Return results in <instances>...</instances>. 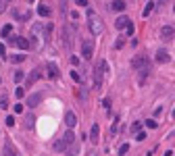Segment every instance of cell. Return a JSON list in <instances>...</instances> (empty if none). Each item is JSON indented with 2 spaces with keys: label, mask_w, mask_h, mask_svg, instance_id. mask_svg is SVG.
Wrapping results in <instances>:
<instances>
[{
  "label": "cell",
  "mask_w": 175,
  "mask_h": 156,
  "mask_svg": "<svg viewBox=\"0 0 175 156\" xmlns=\"http://www.w3.org/2000/svg\"><path fill=\"white\" fill-rule=\"evenodd\" d=\"M71 79H73V81H77V83H82V75H79L77 71H71Z\"/></svg>",
  "instance_id": "cell-25"
},
{
  "label": "cell",
  "mask_w": 175,
  "mask_h": 156,
  "mask_svg": "<svg viewBox=\"0 0 175 156\" xmlns=\"http://www.w3.org/2000/svg\"><path fill=\"white\" fill-rule=\"evenodd\" d=\"M23 77H25V73H23V71H19V69L15 71V75H13V79H15V83H21V81H23Z\"/></svg>",
  "instance_id": "cell-19"
},
{
  "label": "cell",
  "mask_w": 175,
  "mask_h": 156,
  "mask_svg": "<svg viewBox=\"0 0 175 156\" xmlns=\"http://www.w3.org/2000/svg\"><path fill=\"white\" fill-rule=\"evenodd\" d=\"M23 94H25L23 87H17V90H15V96H17V100H19V98H23Z\"/></svg>",
  "instance_id": "cell-29"
},
{
  "label": "cell",
  "mask_w": 175,
  "mask_h": 156,
  "mask_svg": "<svg viewBox=\"0 0 175 156\" xmlns=\"http://www.w3.org/2000/svg\"><path fill=\"white\" fill-rule=\"evenodd\" d=\"M77 150H79V146L73 142V144L69 146V152H67V156H77Z\"/></svg>",
  "instance_id": "cell-22"
},
{
  "label": "cell",
  "mask_w": 175,
  "mask_h": 156,
  "mask_svg": "<svg viewBox=\"0 0 175 156\" xmlns=\"http://www.w3.org/2000/svg\"><path fill=\"white\" fill-rule=\"evenodd\" d=\"M169 60V52L167 50H159L156 52V62H167Z\"/></svg>",
  "instance_id": "cell-15"
},
{
  "label": "cell",
  "mask_w": 175,
  "mask_h": 156,
  "mask_svg": "<svg viewBox=\"0 0 175 156\" xmlns=\"http://www.w3.org/2000/svg\"><path fill=\"white\" fill-rule=\"evenodd\" d=\"M140 129H142V123H133V125H131V131L133 133H138Z\"/></svg>",
  "instance_id": "cell-32"
},
{
  "label": "cell",
  "mask_w": 175,
  "mask_h": 156,
  "mask_svg": "<svg viewBox=\"0 0 175 156\" xmlns=\"http://www.w3.org/2000/svg\"><path fill=\"white\" fill-rule=\"evenodd\" d=\"M46 71H48V77H50V79H57V77H58V69H57V65H54V62H48V65H46Z\"/></svg>",
  "instance_id": "cell-13"
},
{
  "label": "cell",
  "mask_w": 175,
  "mask_h": 156,
  "mask_svg": "<svg viewBox=\"0 0 175 156\" xmlns=\"http://www.w3.org/2000/svg\"><path fill=\"white\" fill-rule=\"evenodd\" d=\"M106 71V62L104 60H100L96 67H94V90H100V85H102V73Z\"/></svg>",
  "instance_id": "cell-3"
},
{
  "label": "cell",
  "mask_w": 175,
  "mask_h": 156,
  "mask_svg": "<svg viewBox=\"0 0 175 156\" xmlns=\"http://www.w3.org/2000/svg\"><path fill=\"white\" fill-rule=\"evenodd\" d=\"M65 123H67V127H75L77 125V117H75V112L73 110H67V115H65Z\"/></svg>",
  "instance_id": "cell-9"
},
{
  "label": "cell",
  "mask_w": 175,
  "mask_h": 156,
  "mask_svg": "<svg viewBox=\"0 0 175 156\" xmlns=\"http://www.w3.org/2000/svg\"><path fill=\"white\" fill-rule=\"evenodd\" d=\"M77 6H88V0H77Z\"/></svg>",
  "instance_id": "cell-38"
},
{
  "label": "cell",
  "mask_w": 175,
  "mask_h": 156,
  "mask_svg": "<svg viewBox=\"0 0 175 156\" xmlns=\"http://www.w3.org/2000/svg\"><path fill=\"white\" fill-rule=\"evenodd\" d=\"M9 44H11V46H19L21 50H27V48H29V40H25V37H19V36L11 37V40H9Z\"/></svg>",
  "instance_id": "cell-6"
},
{
  "label": "cell",
  "mask_w": 175,
  "mask_h": 156,
  "mask_svg": "<svg viewBox=\"0 0 175 156\" xmlns=\"http://www.w3.org/2000/svg\"><path fill=\"white\" fill-rule=\"evenodd\" d=\"M63 42H65V46H71L73 42H71V31L67 29V25H65V29H63Z\"/></svg>",
  "instance_id": "cell-16"
},
{
  "label": "cell",
  "mask_w": 175,
  "mask_h": 156,
  "mask_svg": "<svg viewBox=\"0 0 175 156\" xmlns=\"http://www.w3.org/2000/svg\"><path fill=\"white\" fill-rule=\"evenodd\" d=\"M102 106H104L106 110H108V108H111V100H108V98H104V100H102Z\"/></svg>",
  "instance_id": "cell-35"
},
{
  "label": "cell",
  "mask_w": 175,
  "mask_h": 156,
  "mask_svg": "<svg viewBox=\"0 0 175 156\" xmlns=\"http://www.w3.org/2000/svg\"><path fill=\"white\" fill-rule=\"evenodd\" d=\"M173 36H175L173 25H165L163 29H161V37H163V40H173Z\"/></svg>",
  "instance_id": "cell-8"
},
{
  "label": "cell",
  "mask_w": 175,
  "mask_h": 156,
  "mask_svg": "<svg viewBox=\"0 0 175 156\" xmlns=\"http://www.w3.org/2000/svg\"><path fill=\"white\" fill-rule=\"evenodd\" d=\"M4 123H6V125H9V127H13V125H15V117H6V121H4Z\"/></svg>",
  "instance_id": "cell-34"
},
{
  "label": "cell",
  "mask_w": 175,
  "mask_h": 156,
  "mask_svg": "<svg viewBox=\"0 0 175 156\" xmlns=\"http://www.w3.org/2000/svg\"><path fill=\"white\" fill-rule=\"evenodd\" d=\"M115 48H123V40H121V37L115 42Z\"/></svg>",
  "instance_id": "cell-37"
},
{
  "label": "cell",
  "mask_w": 175,
  "mask_h": 156,
  "mask_svg": "<svg viewBox=\"0 0 175 156\" xmlns=\"http://www.w3.org/2000/svg\"><path fill=\"white\" fill-rule=\"evenodd\" d=\"M82 56H83V60H92V56H94V40L86 37V40L82 42Z\"/></svg>",
  "instance_id": "cell-4"
},
{
  "label": "cell",
  "mask_w": 175,
  "mask_h": 156,
  "mask_svg": "<svg viewBox=\"0 0 175 156\" xmlns=\"http://www.w3.org/2000/svg\"><path fill=\"white\" fill-rule=\"evenodd\" d=\"M34 112H27V115H25V127H27V129H31V127H34Z\"/></svg>",
  "instance_id": "cell-17"
},
{
  "label": "cell",
  "mask_w": 175,
  "mask_h": 156,
  "mask_svg": "<svg viewBox=\"0 0 175 156\" xmlns=\"http://www.w3.org/2000/svg\"><path fill=\"white\" fill-rule=\"evenodd\" d=\"M13 108H15V112H17V115H21V112H23V104H19V102H17Z\"/></svg>",
  "instance_id": "cell-31"
},
{
  "label": "cell",
  "mask_w": 175,
  "mask_h": 156,
  "mask_svg": "<svg viewBox=\"0 0 175 156\" xmlns=\"http://www.w3.org/2000/svg\"><path fill=\"white\" fill-rule=\"evenodd\" d=\"M129 152V144H123L121 148H119V156H123V154H127Z\"/></svg>",
  "instance_id": "cell-27"
},
{
  "label": "cell",
  "mask_w": 175,
  "mask_h": 156,
  "mask_svg": "<svg viewBox=\"0 0 175 156\" xmlns=\"http://www.w3.org/2000/svg\"><path fill=\"white\" fill-rule=\"evenodd\" d=\"M38 15H40V17H50V9H48L46 4H42V6L38 9Z\"/></svg>",
  "instance_id": "cell-18"
},
{
  "label": "cell",
  "mask_w": 175,
  "mask_h": 156,
  "mask_svg": "<svg viewBox=\"0 0 175 156\" xmlns=\"http://www.w3.org/2000/svg\"><path fill=\"white\" fill-rule=\"evenodd\" d=\"M90 142H92V144H98V142H100V125H98V123H94V125H92Z\"/></svg>",
  "instance_id": "cell-7"
},
{
  "label": "cell",
  "mask_w": 175,
  "mask_h": 156,
  "mask_svg": "<svg viewBox=\"0 0 175 156\" xmlns=\"http://www.w3.org/2000/svg\"><path fill=\"white\" fill-rule=\"evenodd\" d=\"M4 156H17V150L11 140H4Z\"/></svg>",
  "instance_id": "cell-11"
},
{
  "label": "cell",
  "mask_w": 175,
  "mask_h": 156,
  "mask_svg": "<svg viewBox=\"0 0 175 156\" xmlns=\"http://www.w3.org/2000/svg\"><path fill=\"white\" fill-rule=\"evenodd\" d=\"M111 9H113L115 12H123L127 6H125V2H123V0H113V2H111Z\"/></svg>",
  "instance_id": "cell-12"
},
{
  "label": "cell",
  "mask_w": 175,
  "mask_h": 156,
  "mask_svg": "<svg viewBox=\"0 0 175 156\" xmlns=\"http://www.w3.org/2000/svg\"><path fill=\"white\" fill-rule=\"evenodd\" d=\"M125 31H127L129 36H133V23H131V21L127 23V27H125Z\"/></svg>",
  "instance_id": "cell-33"
},
{
  "label": "cell",
  "mask_w": 175,
  "mask_h": 156,
  "mask_svg": "<svg viewBox=\"0 0 175 156\" xmlns=\"http://www.w3.org/2000/svg\"><path fill=\"white\" fill-rule=\"evenodd\" d=\"M127 23H129V19L123 15V17H119V19H117L115 27H117V29H125V27H127Z\"/></svg>",
  "instance_id": "cell-14"
},
{
  "label": "cell",
  "mask_w": 175,
  "mask_h": 156,
  "mask_svg": "<svg viewBox=\"0 0 175 156\" xmlns=\"http://www.w3.org/2000/svg\"><path fill=\"white\" fill-rule=\"evenodd\" d=\"M38 79H40V71L35 69V71H31V75H29V79H27V81H29V83L34 85L35 81H38Z\"/></svg>",
  "instance_id": "cell-21"
},
{
  "label": "cell",
  "mask_w": 175,
  "mask_h": 156,
  "mask_svg": "<svg viewBox=\"0 0 175 156\" xmlns=\"http://www.w3.org/2000/svg\"><path fill=\"white\" fill-rule=\"evenodd\" d=\"M148 62H150V58L144 56V54H140V56H136V58L131 60V67L140 71V69H146V67H148Z\"/></svg>",
  "instance_id": "cell-5"
},
{
  "label": "cell",
  "mask_w": 175,
  "mask_h": 156,
  "mask_svg": "<svg viewBox=\"0 0 175 156\" xmlns=\"http://www.w3.org/2000/svg\"><path fill=\"white\" fill-rule=\"evenodd\" d=\"M27 2H34V0H27Z\"/></svg>",
  "instance_id": "cell-41"
},
{
  "label": "cell",
  "mask_w": 175,
  "mask_h": 156,
  "mask_svg": "<svg viewBox=\"0 0 175 156\" xmlns=\"http://www.w3.org/2000/svg\"><path fill=\"white\" fill-rule=\"evenodd\" d=\"M73 142H75V135H73L71 131H67L63 137H60V140H57V142H54V146H52V148H54V152H63V150H67Z\"/></svg>",
  "instance_id": "cell-2"
},
{
  "label": "cell",
  "mask_w": 175,
  "mask_h": 156,
  "mask_svg": "<svg viewBox=\"0 0 175 156\" xmlns=\"http://www.w3.org/2000/svg\"><path fill=\"white\" fill-rule=\"evenodd\" d=\"M88 25H90L92 36H100L102 34V21H100V17L94 11H88Z\"/></svg>",
  "instance_id": "cell-1"
},
{
  "label": "cell",
  "mask_w": 175,
  "mask_h": 156,
  "mask_svg": "<svg viewBox=\"0 0 175 156\" xmlns=\"http://www.w3.org/2000/svg\"><path fill=\"white\" fill-rule=\"evenodd\" d=\"M144 140H146V133H144V131L136 133V142H144Z\"/></svg>",
  "instance_id": "cell-28"
},
{
  "label": "cell",
  "mask_w": 175,
  "mask_h": 156,
  "mask_svg": "<svg viewBox=\"0 0 175 156\" xmlns=\"http://www.w3.org/2000/svg\"><path fill=\"white\" fill-rule=\"evenodd\" d=\"M146 127H150V129H156V127H159V123H156L154 119H148V121H146Z\"/></svg>",
  "instance_id": "cell-26"
},
{
  "label": "cell",
  "mask_w": 175,
  "mask_h": 156,
  "mask_svg": "<svg viewBox=\"0 0 175 156\" xmlns=\"http://www.w3.org/2000/svg\"><path fill=\"white\" fill-rule=\"evenodd\" d=\"M42 100H44V96H42V94H31V96L27 98V106H38V104H40V102H42Z\"/></svg>",
  "instance_id": "cell-10"
},
{
  "label": "cell",
  "mask_w": 175,
  "mask_h": 156,
  "mask_svg": "<svg viewBox=\"0 0 175 156\" xmlns=\"http://www.w3.org/2000/svg\"><path fill=\"white\" fill-rule=\"evenodd\" d=\"M4 52H6V46H4V44H0V56H4Z\"/></svg>",
  "instance_id": "cell-39"
},
{
  "label": "cell",
  "mask_w": 175,
  "mask_h": 156,
  "mask_svg": "<svg viewBox=\"0 0 175 156\" xmlns=\"http://www.w3.org/2000/svg\"><path fill=\"white\" fill-rule=\"evenodd\" d=\"M9 60H11V62H23L25 56H23V54H15V56H11Z\"/></svg>",
  "instance_id": "cell-24"
},
{
  "label": "cell",
  "mask_w": 175,
  "mask_h": 156,
  "mask_svg": "<svg viewBox=\"0 0 175 156\" xmlns=\"http://www.w3.org/2000/svg\"><path fill=\"white\" fill-rule=\"evenodd\" d=\"M6 11V0H0V12Z\"/></svg>",
  "instance_id": "cell-36"
},
{
  "label": "cell",
  "mask_w": 175,
  "mask_h": 156,
  "mask_svg": "<svg viewBox=\"0 0 175 156\" xmlns=\"http://www.w3.org/2000/svg\"><path fill=\"white\" fill-rule=\"evenodd\" d=\"M0 108H9V100H6V96L0 98Z\"/></svg>",
  "instance_id": "cell-30"
},
{
  "label": "cell",
  "mask_w": 175,
  "mask_h": 156,
  "mask_svg": "<svg viewBox=\"0 0 175 156\" xmlns=\"http://www.w3.org/2000/svg\"><path fill=\"white\" fill-rule=\"evenodd\" d=\"M165 156H173V152H171V150H167V152H165Z\"/></svg>",
  "instance_id": "cell-40"
},
{
  "label": "cell",
  "mask_w": 175,
  "mask_h": 156,
  "mask_svg": "<svg viewBox=\"0 0 175 156\" xmlns=\"http://www.w3.org/2000/svg\"><path fill=\"white\" fill-rule=\"evenodd\" d=\"M0 34H2V37H9V36H11V34H13V25H11V23H9V25H4Z\"/></svg>",
  "instance_id": "cell-20"
},
{
  "label": "cell",
  "mask_w": 175,
  "mask_h": 156,
  "mask_svg": "<svg viewBox=\"0 0 175 156\" xmlns=\"http://www.w3.org/2000/svg\"><path fill=\"white\" fill-rule=\"evenodd\" d=\"M154 6H156L154 2H148V4H146V9H144V12H142V15H144V17H148V15H150V12L154 11Z\"/></svg>",
  "instance_id": "cell-23"
}]
</instances>
